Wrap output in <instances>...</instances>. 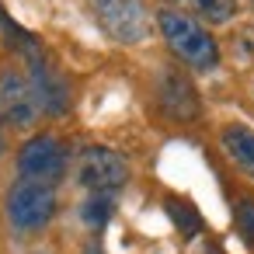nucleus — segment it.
<instances>
[{"instance_id": "obj_15", "label": "nucleus", "mask_w": 254, "mask_h": 254, "mask_svg": "<svg viewBox=\"0 0 254 254\" xmlns=\"http://www.w3.org/2000/svg\"><path fill=\"white\" fill-rule=\"evenodd\" d=\"M174 4H185V0H164V7H174Z\"/></svg>"}, {"instance_id": "obj_11", "label": "nucleus", "mask_w": 254, "mask_h": 254, "mask_svg": "<svg viewBox=\"0 0 254 254\" xmlns=\"http://www.w3.org/2000/svg\"><path fill=\"white\" fill-rule=\"evenodd\" d=\"M202 21L209 25H230L237 18V0H191Z\"/></svg>"}, {"instance_id": "obj_3", "label": "nucleus", "mask_w": 254, "mask_h": 254, "mask_svg": "<svg viewBox=\"0 0 254 254\" xmlns=\"http://www.w3.org/2000/svg\"><path fill=\"white\" fill-rule=\"evenodd\" d=\"M98 28L119 46H139L150 35L146 0H87Z\"/></svg>"}, {"instance_id": "obj_4", "label": "nucleus", "mask_w": 254, "mask_h": 254, "mask_svg": "<svg viewBox=\"0 0 254 254\" xmlns=\"http://www.w3.org/2000/svg\"><path fill=\"white\" fill-rule=\"evenodd\" d=\"M77 185L87 195H119L129 185V164L112 146H87L77 157Z\"/></svg>"}, {"instance_id": "obj_8", "label": "nucleus", "mask_w": 254, "mask_h": 254, "mask_svg": "<svg viewBox=\"0 0 254 254\" xmlns=\"http://www.w3.org/2000/svg\"><path fill=\"white\" fill-rule=\"evenodd\" d=\"M219 143H223V153L230 157V164L237 171H244L247 178H254V129L244 122H230L219 129Z\"/></svg>"}, {"instance_id": "obj_9", "label": "nucleus", "mask_w": 254, "mask_h": 254, "mask_svg": "<svg viewBox=\"0 0 254 254\" xmlns=\"http://www.w3.org/2000/svg\"><path fill=\"white\" fill-rule=\"evenodd\" d=\"M115 205H119V195H98V191H91L80 202V223L87 230H105L112 223V216H115Z\"/></svg>"}, {"instance_id": "obj_12", "label": "nucleus", "mask_w": 254, "mask_h": 254, "mask_svg": "<svg viewBox=\"0 0 254 254\" xmlns=\"http://www.w3.org/2000/svg\"><path fill=\"white\" fill-rule=\"evenodd\" d=\"M233 226H237V233L244 237V244L254 247V198H251V195L237 198V205H233Z\"/></svg>"}, {"instance_id": "obj_14", "label": "nucleus", "mask_w": 254, "mask_h": 254, "mask_svg": "<svg viewBox=\"0 0 254 254\" xmlns=\"http://www.w3.org/2000/svg\"><path fill=\"white\" fill-rule=\"evenodd\" d=\"M4 146H7V139H4V122H0V153H4Z\"/></svg>"}, {"instance_id": "obj_16", "label": "nucleus", "mask_w": 254, "mask_h": 254, "mask_svg": "<svg viewBox=\"0 0 254 254\" xmlns=\"http://www.w3.org/2000/svg\"><path fill=\"white\" fill-rule=\"evenodd\" d=\"M209 254H216V251H209Z\"/></svg>"}, {"instance_id": "obj_7", "label": "nucleus", "mask_w": 254, "mask_h": 254, "mask_svg": "<svg viewBox=\"0 0 254 254\" xmlns=\"http://www.w3.org/2000/svg\"><path fill=\"white\" fill-rule=\"evenodd\" d=\"M157 108L171 122H195L202 115V98L191 77L178 66H164L157 73Z\"/></svg>"}, {"instance_id": "obj_1", "label": "nucleus", "mask_w": 254, "mask_h": 254, "mask_svg": "<svg viewBox=\"0 0 254 254\" xmlns=\"http://www.w3.org/2000/svg\"><path fill=\"white\" fill-rule=\"evenodd\" d=\"M157 28H160L167 49L185 66H191L198 73H209V70L219 66V46L198 18L185 14L181 7H160L157 11Z\"/></svg>"}, {"instance_id": "obj_13", "label": "nucleus", "mask_w": 254, "mask_h": 254, "mask_svg": "<svg viewBox=\"0 0 254 254\" xmlns=\"http://www.w3.org/2000/svg\"><path fill=\"white\" fill-rule=\"evenodd\" d=\"M80 254H105V247H101V244H98V240H94V244H87V247H84V251H80Z\"/></svg>"}, {"instance_id": "obj_6", "label": "nucleus", "mask_w": 254, "mask_h": 254, "mask_svg": "<svg viewBox=\"0 0 254 254\" xmlns=\"http://www.w3.org/2000/svg\"><path fill=\"white\" fill-rule=\"evenodd\" d=\"M39 119H42V105L28 73L4 66L0 70V122L11 129H32Z\"/></svg>"}, {"instance_id": "obj_2", "label": "nucleus", "mask_w": 254, "mask_h": 254, "mask_svg": "<svg viewBox=\"0 0 254 254\" xmlns=\"http://www.w3.org/2000/svg\"><path fill=\"white\" fill-rule=\"evenodd\" d=\"M56 209H60L56 188L39 185V181H25V178H18L7 188V198H4L7 223L18 233H39V230H46L53 223Z\"/></svg>"}, {"instance_id": "obj_10", "label": "nucleus", "mask_w": 254, "mask_h": 254, "mask_svg": "<svg viewBox=\"0 0 254 254\" xmlns=\"http://www.w3.org/2000/svg\"><path fill=\"white\" fill-rule=\"evenodd\" d=\"M164 205H167V216L174 219V226H178L185 237H195V233L202 230V216L195 212V205H191V202H185V198L171 195Z\"/></svg>"}, {"instance_id": "obj_5", "label": "nucleus", "mask_w": 254, "mask_h": 254, "mask_svg": "<svg viewBox=\"0 0 254 254\" xmlns=\"http://www.w3.org/2000/svg\"><path fill=\"white\" fill-rule=\"evenodd\" d=\"M70 167V153L56 136H32L18 150V178L56 188Z\"/></svg>"}]
</instances>
